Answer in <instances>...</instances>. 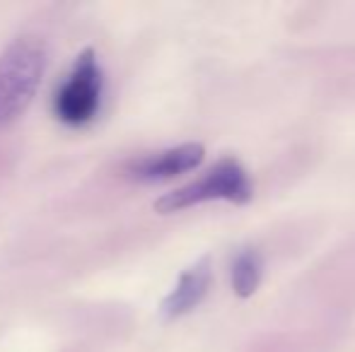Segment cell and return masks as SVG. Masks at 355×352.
I'll use <instances>...</instances> for the list:
<instances>
[{
    "mask_svg": "<svg viewBox=\"0 0 355 352\" xmlns=\"http://www.w3.org/2000/svg\"><path fill=\"white\" fill-rule=\"evenodd\" d=\"M46 44L19 37L0 53V128H8L34 102L46 71Z\"/></svg>",
    "mask_w": 355,
    "mask_h": 352,
    "instance_id": "obj_1",
    "label": "cell"
},
{
    "mask_svg": "<svg viewBox=\"0 0 355 352\" xmlns=\"http://www.w3.org/2000/svg\"><path fill=\"white\" fill-rule=\"evenodd\" d=\"M252 193L254 188L247 169L234 157H225V160L215 162L201 178L157 198L155 210L162 212V215H172V212H182L187 207L211 201H227L234 203V205H244V203L252 201Z\"/></svg>",
    "mask_w": 355,
    "mask_h": 352,
    "instance_id": "obj_2",
    "label": "cell"
},
{
    "mask_svg": "<svg viewBox=\"0 0 355 352\" xmlns=\"http://www.w3.org/2000/svg\"><path fill=\"white\" fill-rule=\"evenodd\" d=\"M104 77L97 53L85 48L75 58L71 73L53 94V116L68 128H83L94 121L102 106Z\"/></svg>",
    "mask_w": 355,
    "mask_h": 352,
    "instance_id": "obj_3",
    "label": "cell"
},
{
    "mask_svg": "<svg viewBox=\"0 0 355 352\" xmlns=\"http://www.w3.org/2000/svg\"><path fill=\"white\" fill-rule=\"evenodd\" d=\"M206 157V147L201 142H184L162 152L138 157L126 165V176L141 183H159L177 178L187 172H193Z\"/></svg>",
    "mask_w": 355,
    "mask_h": 352,
    "instance_id": "obj_4",
    "label": "cell"
},
{
    "mask_svg": "<svg viewBox=\"0 0 355 352\" xmlns=\"http://www.w3.org/2000/svg\"><path fill=\"white\" fill-rule=\"evenodd\" d=\"M213 270H211V259L203 256L193 266H189L187 270L179 275L174 290L162 299L159 314L167 321H177L182 316L191 314L203 299H206L208 290H211Z\"/></svg>",
    "mask_w": 355,
    "mask_h": 352,
    "instance_id": "obj_5",
    "label": "cell"
},
{
    "mask_svg": "<svg viewBox=\"0 0 355 352\" xmlns=\"http://www.w3.org/2000/svg\"><path fill=\"white\" fill-rule=\"evenodd\" d=\"M230 277H232V290L237 297L247 299L259 290L263 277V261L261 254L252 246L237 251V256L232 259V268H230Z\"/></svg>",
    "mask_w": 355,
    "mask_h": 352,
    "instance_id": "obj_6",
    "label": "cell"
}]
</instances>
